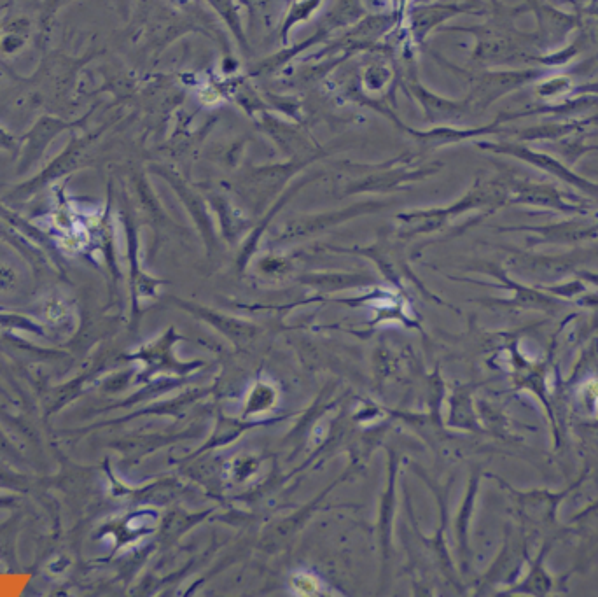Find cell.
Returning <instances> with one entry per match:
<instances>
[{"instance_id": "obj_4", "label": "cell", "mask_w": 598, "mask_h": 597, "mask_svg": "<svg viewBox=\"0 0 598 597\" xmlns=\"http://www.w3.org/2000/svg\"><path fill=\"white\" fill-rule=\"evenodd\" d=\"M567 527L579 536L578 569H588L598 559V501L574 515Z\"/></svg>"}, {"instance_id": "obj_2", "label": "cell", "mask_w": 598, "mask_h": 597, "mask_svg": "<svg viewBox=\"0 0 598 597\" xmlns=\"http://www.w3.org/2000/svg\"><path fill=\"white\" fill-rule=\"evenodd\" d=\"M530 541L522 527H511L506 529V540L502 545L501 554L497 555L494 564L490 566L483 580L480 589L488 592V589L495 587H511L518 582L523 575V566L530 562Z\"/></svg>"}, {"instance_id": "obj_3", "label": "cell", "mask_w": 598, "mask_h": 597, "mask_svg": "<svg viewBox=\"0 0 598 597\" xmlns=\"http://www.w3.org/2000/svg\"><path fill=\"white\" fill-rule=\"evenodd\" d=\"M555 540H546L543 547L536 555V559H530V568L518 582L513 583L511 587L502 590L499 594L502 596H550L557 587H560V580L551 575L548 569L544 568V559L551 550Z\"/></svg>"}, {"instance_id": "obj_1", "label": "cell", "mask_w": 598, "mask_h": 597, "mask_svg": "<svg viewBox=\"0 0 598 597\" xmlns=\"http://www.w3.org/2000/svg\"><path fill=\"white\" fill-rule=\"evenodd\" d=\"M585 475L574 482L571 487L564 491H548V489H534V491H518L515 487L502 482L504 489H508L513 506H515L518 526L522 527L530 543L543 536L546 540H557L564 529L558 522V508L564 503V499L581 485Z\"/></svg>"}, {"instance_id": "obj_7", "label": "cell", "mask_w": 598, "mask_h": 597, "mask_svg": "<svg viewBox=\"0 0 598 597\" xmlns=\"http://www.w3.org/2000/svg\"><path fill=\"white\" fill-rule=\"evenodd\" d=\"M268 422H249V421H237V419H226V417H219V421H217V428L214 431V436L210 438L209 442L203 445L202 450L200 452H205V450L210 449H219V447H223V445H228V443L233 442L235 438L245 433L247 429L256 428V426H265ZM200 452H196V456L200 454Z\"/></svg>"}, {"instance_id": "obj_5", "label": "cell", "mask_w": 598, "mask_h": 597, "mask_svg": "<svg viewBox=\"0 0 598 597\" xmlns=\"http://www.w3.org/2000/svg\"><path fill=\"white\" fill-rule=\"evenodd\" d=\"M480 480V471H474L473 477H471V482H469V487H467L466 498H464V503L460 506L459 513H457V522H455V529H457V543H459L460 562H462V569H464V571L469 569V557H471V548H469V526H471L474 503H476V496H478V489H480Z\"/></svg>"}, {"instance_id": "obj_8", "label": "cell", "mask_w": 598, "mask_h": 597, "mask_svg": "<svg viewBox=\"0 0 598 597\" xmlns=\"http://www.w3.org/2000/svg\"><path fill=\"white\" fill-rule=\"evenodd\" d=\"M275 403H277V391H275L272 386L259 382V384L254 386L251 394H249V400H247V405H245L247 408H245L244 417L266 412V410H270Z\"/></svg>"}, {"instance_id": "obj_6", "label": "cell", "mask_w": 598, "mask_h": 597, "mask_svg": "<svg viewBox=\"0 0 598 597\" xmlns=\"http://www.w3.org/2000/svg\"><path fill=\"white\" fill-rule=\"evenodd\" d=\"M452 414H450V426L464 429V431H476L480 433L481 426L476 417L473 407V386H460L453 391Z\"/></svg>"}]
</instances>
